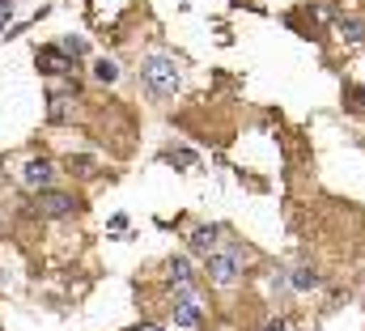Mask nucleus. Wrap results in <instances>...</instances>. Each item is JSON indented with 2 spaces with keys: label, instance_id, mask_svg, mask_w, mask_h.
I'll list each match as a JSON object with an SVG mask.
<instances>
[{
  "label": "nucleus",
  "instance_id": "f257e3e1",
  "mask_svg": "<svg viewBox=\"0 0 365 331\" xmlns=\"http://www.w3.org/2000/svg\"><path fill=\"white\" fill-rule=\"evenodd\" d=\"M140 77H145V89H149L153 98H170V93L179 89V68H175L170 56H149L145 68H140Z\"/></svg>",
  "mask_w": 365,
  "mask_h": 331
},
{
  "label": "nucleus",
  "instance_id": "f03ea898",
  "mask_svg": "<svg viewBox=\"0 0 365 331\" xmlns=\"http://www.w3.org/2000/svg\"><path fill=\"white\" fill-rule=\"evenodd\" d=\"M208 276H212L217 285H234V280L242 276L238 250H212V255H208Z\"/></svg>",
  "mask_w": 365,
  "mask_h": 331
},
{
  "label": "nucleus",
  "instance_id": "7ed1b4c3",
  "mask_svg": "<svg viewBox=\"0 0 365 331\" xmlns=\"http://www.w3.org/2000/svg\"><path fill=\"white\" fill-rule=\"evenodd\" d=\"M34 213L38 217H68L73 213V195H64V191H38L34 195Z\"/></svg>",
  "mask_w": 365,
  "mask_h": 331
},
{
  "label": "nucleus",
  "instance_id": "20e7f679",
  "mask_svg": "<svg viewBox=\"0 0 365 331\" xmlns=\"http://www.w3.org/2000/svg\"><path fill=\"white\" fill-rule=\"evenodd\" d=\"M195 323H200V302L191 289H182L175 297V327H195Z\"/></svg>",
  "mask_w": 365,
  "mask_h": 331
},
{
  "label": "nucleus",
  "instance_id": "39448f33",
  "mask_svg": "<svg viewBox=\"0 0 365 331\" xmlns=\"http://www.w3.org/2000/svg\"><path fill=\"white\" fill-rule=\"evenodd\" d=\"M68 51L64 47H43L38 51V68L43 73H73V60H64Z\"/></svg>",
  "mask_w": 365,
  "mask_h": 331
},
{
  "label": "nucleus",
  "instance_id": "423d86ee",
  "mask_svg": "<svg viewBox=\"0 0 365 331\" xmlns=\"http://www.w3.org/2000/svg\"><path fill=\"white\" fill-rule=\"evenodd\" d=\"M68 111H73V93H64V89H51V93H47V115H51V123L68 119Z\"/></svg>",
  "mask_w": 365,
  "mask_h": 331
},
{
  "label": "nucleus",
  "instance_id": "0eeeda50",
  "mask_svg": "<svg viewBox=\"0 0 365 331\" xmlns=\"http://www.w3.org/2000/svg\"><path fill=\"white\" fill-rule=\"evenodd\" d=\"M26 183H30V187H43V183H51V162H43V158L26 162Z\"/></svg>",
  "mask_w": 365,
  "mask_h": 331
},
{
  "label": "nucleus",
  "instance_id": "6e6552de",
  "mask_svg": "<svg viewBox=\"0 0 365 331\" xmlns=\"http://www.w3.org/2000/svg\"><path fill=\"white\" fill-rule=\"evenodd\" d=\"M191 250H200V255H212V250H217V230H208V225L191 230Z\"/></svg>",
  "mask_w": 365,
  "mask_h": 331
},
{
  "label": "nucleus",
  "instance_id": "1a4fd4ad",
  "mask_svg": "<svg viewBox=\"0 0 365 331\" xmlns=\"http://www.w3.org/2000/svg\"><path fill=\"white\" fill-rule=\"evenodd\" d=\"M166 272H170V280L182 285V289L191 285V263H187V259H170V263H166Z\"/></svg>",
  "mask_w": 365,
  "mask_h": 331
},
{
  "label": "nucleus",
  "instance_id": "9d476101",
  "mask_svg": "<svg viewBox=\"0 0 365 331\" xmlns=\"http://www.w3.org/2000/svg\"><path fill=\"white\" fill-rule=\"evenodd\" d=\"M340 34H344L349 43H361V39H365V26L357 21V17H349V21H340Z\"/></svg>",
  "mask_w": 365,
  "mask_h": 331
},
{
  "label": "nucleus",
  "instance_id": "9b49d317",
  "mask_svg": "<svg viewBox=\"0 0 365 331\" xmlns=\"http://www.w3.org/2000/svg\"><path fill=\"white\" fill-rule=\"evenodd\" d=\"M293 285H297V289H314V285H319V272H314V268H297V272H293Z\"/></svg>",
  "mask_w": 365,
  "mask_h": 331
},
{
  "label": "nucleus",
  "instance_id": "f8f14e48",
  "mask_svg": "<svg viewBox=\"0 0 365 331\" xmlns=\"http://www.w3.org/2000/svg\"><path fill=\"white\" fill-rule=\"evenodd\" d=\"M93 77H98V81H115V77H119V68H115L110 60H98V64H93Z\"/></svg>",
  "mask_w": 365,
  "mask_h": 331
},
{
  "label": "nucleus",
  "instance_id": "ddd939ff",
  "mask_svg": "<svg viewBox=\"0 0 365 331\" xmlns=\"http://www.w3.org/2000/svg\"><path fill=\"white\" fill-rule=\"evenodd\" d=\"M60 47H64V51H68V56H81V51H86V39H64V43H60Z\"/></svg>",
  "mask_w": 365,
  "mask_h": 331
},
{
  "label": "nucleus",
  "instance_id": "4468645a",
  "mask_svg": "<svg viewBox=\"0 0 365 331\" xmlns=\"http://www.w3.org/2000/svg\"><path fill=\"white\" fill-rule=\"evenodd\" d=\"M175 158H179V166H191V162H195V153H191V149H179Z\"/></svg>",
  "mask_w": 365,
  "mask_h": 331
},
{
  "label": "nucleus",
  "instance_id": "2eb2a0df",
  "mask_svg": "<svg viewBox=\"0 0 365 331\" xmlns=\"http://www.w3.org/2000/svg\"><path fill=\"white\" fill-rule=\"evenodd\" d=\"M268 331H289V323H284V319H272V323H268Z\"/></svg>",
  "mask_w": 365,
  "mask_h": 331
},
{
  "label": "nucleus",
  "instance_id": "dca6fc26",
  "mask_svg": "<svg viewBox=\"0 0 365 331\" xmlns=\"http://www.w3.org/2000/svg\"><path fill=\"white\" fill-rule=\"evenodd\" d=\"M136 331H158V327H149V323H145V327H136Z\"/></svg>",
  "mask_w": 365,
  "mask_h": 331
}]
</instances>
